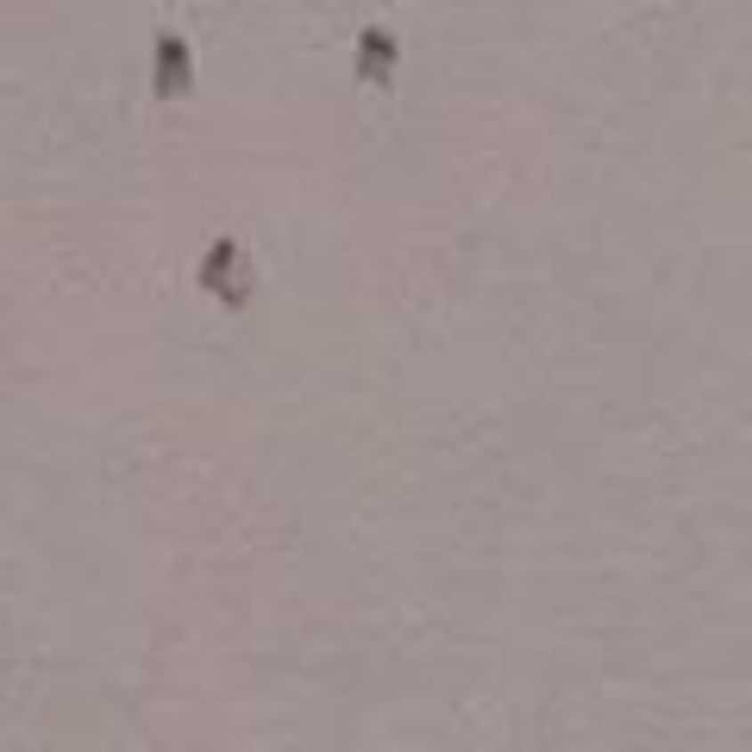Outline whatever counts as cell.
I'll list each match as a JSON object with an SVG mask.
<instances>
[{
	"mask_svg": "<svg viewBox=\"0 0 752 752\" xmlns=\"http://www.w3.org/2000/svg\"><path fill=\"white\" fill-rule=\"evenodd\" d=\"M364 69H389V44H376V38H364Z\"/></svg>",
	"mask_w": 752,
	"mask_h": 752,
	"instance_id": "obj_2",
	"label": "cell"
},
{
	"mask_svg": "<svg viewBox=\"0 0 752 752\" xmlns=\"http://www.w3.org/2000/svg\"><path fill=\"white\" fill-rule=\"evenodd\" d=\"M158 57H164V82H158V88H164V94L189 88V51H182L176 38H164V44H158Z\"/></svg>",
	"mask_w": 752,
	"mask_h": 752,
	"instance_id": "obj_1",
	"label": "cell"
}]
</instances>
